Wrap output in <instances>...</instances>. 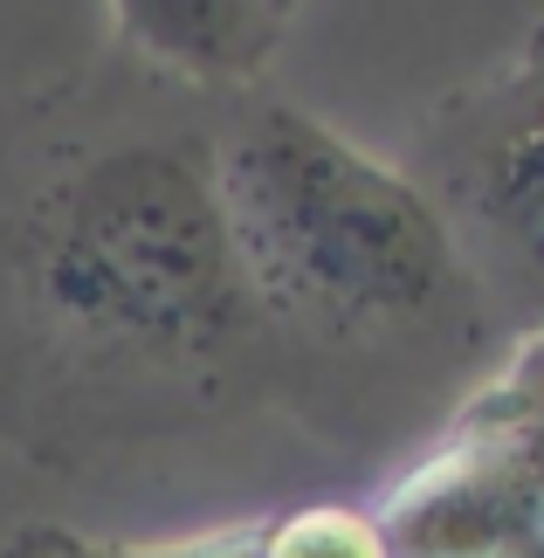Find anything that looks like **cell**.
<instances>
[{"instance_id":"obj_4","label":"cell","mask_w":544,"mask_h":558,"mask_svg":"<svg viewBox=\"0 0 544 558\" xmlns=\"http://www.w3.org/2000/svg\"><path fill=\"white\" fill-rule=\"evenodd\" d=\"M373 518L386 558H544V331L413 448Z\"/></svg>"},{"instance_id":"obj_5","label":"cell","mask_w":544,"mask_h":558,"mask_svg":"<svg viewBox=\"0 0 544 558\" xmlns=\"http://www.w3.org/2000/svg\"><path fill=\"white\" fill-rule=\"evenodd\" d=\"M111 49L186 90L234 97L269 76L303 0H104Z\"/></svg>"},{"instance_id":"obj_3","label":"cell","mask_w":544,"mask_h":558,"mask_svg":"<svg viewBox=\"0 0 544 558\" xmlns=\"http://www.w3.org/2000/svg\"><path fill=\"white\" fill-rule=\"evenodd\" d=\"M400 173L448 228L504 338L544 331V21L413 124Z\"/></svg>"},{"instance_id":"obj_1","label":"cell","mask_w":544,"mask_h":558,"mask_svg":"<svg viewBox=\"0 0 544 558\" xmlns=\"http://www.w3.org/2000/svg\"><path fill=\"white\" fill-rule=\"evenodd\" d=\"M221 97L104 49L0 111V448L56 476L269 407L214 173Z\"/></svg>"},{"instance_id":"obj_6","label":"cell","mask_w":544,"mask_h":558,"mask_svg":"<svg viewBox=\"0 0 544 558\" xmlns=\"http://www.w3.org/2000/svg\"><path fill=\"white\" fill-rule=\"evenodd\" d=\"M0 558H282L276 551V510L249 524H221L201 538H172V545H132V538H90L76 524L28 518L0 538Z\"/></svg>"},{"instance_id":"obj_2","label":"cell","mask_w":544,"mask_h":558,"mask_svg":"<svg viewBox=\"0 0 544 558\" xmlns=\"http://www.w3.org/2000/svg\"><path fill=\"white\" fill-rule=\"evenodd\" d=\"M214 173L269 414L311 441L359 462L421 448L510 352L421 186L303 104L221 97Z\"/></svg>"}]
</instances>
